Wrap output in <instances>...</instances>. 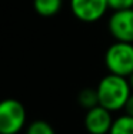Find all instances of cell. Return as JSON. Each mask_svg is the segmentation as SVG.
I'll list each match as a JSON object with an SVG mask.
<instances>
[{
	"label": "cell",
	"instance_id": "6da1fadb",
	"mask_svg": "<svg viewBox=\"0 0 133 134\" xmlns=\"http://www.w3.org/2000/svg\"><path fill=\"white\" fill-rule=\"evenodd\" d=\"M96 91L99 106L107 108L112 113L123 110L132 94V88L127 79L112 74V73L100 79L96 86Z\"/></svg>",
	"mask_w": 133,
	"mask_h": 134
},
{
	"label": "cell",
	"instance_id": "7a4b0ae2",
	"mask_svg": "<svg viewBox=\"0 0 133 134\" xmlns=\"http://www.w3.org/2000/svg\"><path fill=\"white\" fill-rule=\"evenodd\" d=\"M104 66L109 73L127 79L133 73V43L115 41L104 53Z\"/></svg>",
	"mask_w": 133,
	"mask_h": 134
},
{
	"label": "cell",
	"instance_id": "3957f363",
	"mask_svg": "<svg viewBox=\"0 0 133 134\" xmlns=\"http://www.w3.org/2000/svg\"><path fill=\"white\" fill-rule=\"evenodd\" d=\"M26 108L16 98L0 101V134H17L26 124Z\"/></svg>",
	"mask_w": 133,
	"mask_h": 134
},
{
	"label": "cell",
	"instance_id": "277c9868",
	"mask_svg": "<svg viewBox=\"0 0 133 134\" xmlns=\"http://www.w3.org/2000/svg\"><path fill=\"white\" fill-rule=\"evenodd\" d=\"M107 29L116 41L133 43V9L113 12L107 20Z\"/></svg>",
	"mask_w": 133,
	"mask_h": 134
},
{
	"label": "cell",
	"instance_id": "5b68a950",
	"mask_svg": "<svg viewBox=\"0 0 133 134\" xmlns=\"http://www.w3.org/2000/svg\"><path fill=\"white\" fill-rule=\"evenodd\" d=\"M70 10L83 23H96L109 10L107 0H70Z\"/></svg>",
	"mask_w": 133,
	"mask_h": 134
},
{
	"label": "cell",
	"instance_id": "8992f818",
	"mask_svg": "<svg viewBox=\"0 0 133 134\" xmlns=\"http://www.w3.org/2000/svg\"><path fill=\"white\" fill-rule=\"evenodd\" d=\"M113 120L112 111L102 106H96L86 111L83 123L89 134H109Z\"/></svg>",
	"mask_w": 133,
	"mask_h": 134
},
{
	"label": "cell",
	"instance_id": "52a82bcc",
	"mask_svg": "<svg viewBox=\"0 0 133 134\" xmlns=\"http://www.w3.org/2000/svg\"><path fill=\"white\" fill-rule=\"evenodd\" d=\"M63 6V0H33V7L37 14L52 17L57 14Z\"/></svg>",
	"mask_w": 133,
	"mask_h": 134
},
{
	"label": "cell",
	"instance_id": "ba28073f",
	"mask_svg": "<svg viewBox=\"0 0 133 134\" xmlns=\"http://www.w3.org/2000/svg\"><path fill=\"white\" fill-rule=\"evenodd\" d=\"M109 134H133V117L127 114L116 117L113 120Z\"/></svg>",
	"mask_w": 133,
	"mask_h": 134
},
{
	"label": "cell",
	"instance_id": "9c48e42d",
	"mask_svg": "<svg viewBox=\"0 0 133 134\" xmlns=\"http://www.w3.org/2000/svg\"><path fill=\"white\" fill-rule=\"evenodd\" d=\"M77 103L80 107L86 108V110H90V108L99 106V98H97L96 88L86 87L83 90H80L77 94Z\"/></svg>",
	"mask_w": 133,
	"mask_h": 134
},
{
	"label": "cell",
	"instance_id": "30bf717a",
	"mask_svg": "<svg viewBox=\"0 0 133 134\" xmlns=\"http://www.w3.org/2000/svg\"><path fill=\"white\" fill-rule=\"evenodd\" d=\"M26 134H56L52 124L44 120H34L27 126Z\"/></svg>",
	"mask_w": 133,
	"mask_h": 134
},
{
	"label": "cell",
	"instance_id": "8fae6325",
	"mask_svg": "<svg viewBox=\"0 0 133 134\" xmlns=\"http://www.w3.org/2000/svg\"><path fill=\"white\" fill-rule=\"evenodd\" d=\"M107 3H109V9H112L113 12L133 9V0H107Z\"/></svg>",
	"mask_w": 133,
	"mask_h": 134
},
{
	"label": "cell",
	"instance_id": "7c38bea8",
	"mask_svg": "<svg viewBox=\"0 0 133 134\" xmlns=\"http://www.w3.org/2000/svg\"><path fill=\"white\" fill-rule=\"evenodd\" d=\"M123 110H125V114L133 117V91H132L130 97H129V100H127V103H126V106H125Z\"/></svg>",
	"mask_w": 133,
	"mask_h": 134
},
{
	"label": "cell",
	"instance_id": "4fadbf2b",
	"mask_svg": "<svg viewBox=\"0 0 133 134\" xmlns=\"http://www.w3.org/2000/svg\"><path fill=\"white\" fill-rule=\"evenodd\" d=\"M127 80H129V84H130V88H132V91H133V73L127 77Z\"/></svg>",
	"mask_w": 133,
	"mask_h": 134
}]
</instances>
